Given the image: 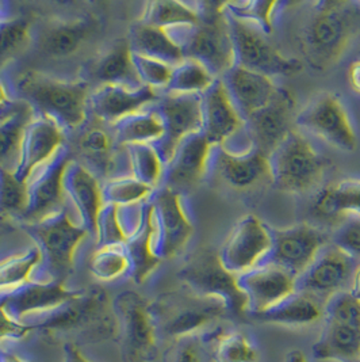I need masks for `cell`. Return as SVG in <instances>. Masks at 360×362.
I'll return each mask as SVG.
<instances>
[{
    "label": "cell",
    "instance_id": "obj_28",
    "mask_svg": "<svg viewBox=\"0 0 360 362\" xmlns=\"http://www.w3.org/2000/svg\"><path fill=\"white\" fill-rule=\"evenodd\" d=\"M88 84L99 86H119L129 90H140L145 84L141 82L133 63L128 40H119L114 45L97 54L87 66Z\"/></svg>",
    "mask_w": 360,
    "mask_h": 362
},
{
    "label": "cell",
    "instance_id": "obj_9",
    "mask_svg": "<svg viewBox=\"0 0 360 362\" xmlns=\"http://www.w3.org/2000/svg\"><path fill=\"white\" fill-rule=\"evenodd\" d=\"M181 196L180 192L167 186L159 187L150 196L152 243L155 255L160 261L178 255L194 232Z\"/></svg>",
    "mask_w": 360,
    "mask_h": 362
},
{
    "label": "cell",
    "instance_id": "obj_18",
    "mask_svg": "<svg viewBox=\"0 0 360 362\" xmlns=\"http://www.w3.org/2000/svg\"><path fill=\"white\" fill-rule=\"evenodd\" d=\"M72 149L64 143L26 178L28 202L22 223H30L61 208V182Z\"/></svg>",
    "mask_w": 360,
    "mask_h": 362
},
{
    "label": "cell",
    "instance_id": "obj_1",
    "mask_svg": "<svg viewBox=\"0 0 360 362\" xmlns=\"http://www.w3.org/2000/svg\"><path fill=\"white\" fill-rule=\"evenodd\" d=\"M296 38L305 63L311 69L318 72L330 69L360 38V1L309 3Z\"/></svg>",
    "mask_w": 360,
    "mask_h": 362
},
{
    "label": "cell",
    "instance_id": "obj_24",
    "mask_svg": "<svg viewBox=\"0 0 360 362\" xmlns=\"http://www.w3.org/2000/svg\"><path fill=\"white\" fill-rule=\"evenodd\" d=\"M212 151L213 146L203 133L186 137L165 165L163 186L181 193L205 181L209 177Z\"/></svg>",
    "mask_w": 360,
    "mask_h": 362
},
{
    "label": "cell",
    "instance_id": "obj_50",
    "mask_svg": "<svg viewBox=\"0 0 360 362\" xmlns=\"http://www.w3.org/2000/svg\"><path fill=\"white\" fill-rule=\"evenodd\" d=\"M165 362H202L197 346L193 338L175 341L174 346L167 351Z\"/></svg>",
    "mask_w": 360,
    "mask_h": 362
},
{
    "label": "cell",
    "instance_id": "obj_21",
    "mask_svg": "<svg viewBox=\"0 0 360 362\" xmlns=\"http://www.w3.org/2000/svg\"><path fill=\"white\" fill-rule=\"evenodd\" d=\"M79 291H69L61 282L32 281L11 292L0 295V303L6 311L19 322L29 323V319H44L63 307Z\"/></svg>",
    "mask_w": 360,
    "mask_h": 362
},
{
    "label": "cell",
    "instance_id": "obj_27",
    "mask_svg": "<svg viewBox=\"0 0 360 362\" xmlns=\"http://www.w3.org/2000/svg\"><path fill=\"white\" fill-rule=\"evenodd\" d=\"M221 79L244 119L270 105L280 88L272 78L240 66H233Z\"/></svg>",
    "mask_w": 360,
    "mask_h": 362
},
{
    "label": "cell",
    "instance_id": "obj_53",
    "mask_svg": "<svg viewBox=\"0 0 360 362\" xmlns=\"http://www.w3.org/2000/svg\"><path fill=\"white\" fill-rule=\"evenodd\" d=\"M0 362H34L30 360H26L20 356H18L16 353L11 351H0Z\"/></svg>",
    "mask_w": 360,
    "mask_h": 362
},
{
    "label": "cell",
    "instance_id": "obj_49",
    "mask_svg": "<svg viewBox=\"0 0 360 362\" xmlns=\"http://www.w3.org/2000/svg\"><path fill=\"white\" fill-rule=\"evenodd\" d=\"M35 329L33 323L19 322L14 316L6 311L0 303V346L7 342L20 341L29 337Z\"/></svg>",
    "mask_w": 360,
    "mask_h": 362
},
{
    "label": "cell",
    "instance_id": "obj_22",
    "mask_svg": "<svg viewBox=\"0 0 360 362\" xmlns=\"http://www.w3.org/2000/svg\"><path fill=\"white\" fill-rule=\"evenodd\" d=\"M203 131L213 147H227L246 132V119L230 97L222 79L202 94Z\"/></svg>",
    "mask_w": 360,
    "mask_h": 362
},
{
    "label": "cell",
    "instance_id": "obj_42",
    "mask_svg": "<svg viewBox=\"0 0 360 362\" xmlns=\"http://www.w3.org/2000/svg\"><path fill=\"white\" fill-rule=\"evenodd\" d=\"M92 274L103 282L118 280L131 274V264L126 247L121 245L99 248L91 262Z\"/></svg>",
    "mask_w": 360,
    "mask_h": 362
},
{
    "label": "cell",
    "instance_id": "obj_35",
    "mask_svg": "<svg viewBox=\"0 0 360 362\" xmlns=\"http://www.w3.org/2000/svg\"><path fill=\"white\" fill-rule=\"evenodd\" d=\"M210 362H258L256 346L244 332L217 329L206 334Z\"/></svg>",
    "mask_w": 360,
    "mask_h": 362
},
{
    "label": "cell",
    "instance_id": "obj_33",
    "mask_svg": "<svg viewBox=\"0 0 360 362\" xmlns=\"http://www.w3.org/2000/svg\"><path fill=\"white\" fill-rule=\"evenodd\" d=\"M321 218L342 220L345 214H360V180H343L323 186L313 202Z\"/></svg>",
    "mask_w": 360,
    "mask_h": 362
},
{
    "label": "cell",
    "instance_id": "obj_17",
    "mask_svg": "<svg viewBox=\"0 0 360 362\" xmlns=\"http://www.w3.org/2000/svg\"><path fill=\"white\" fill-rule=\"evenodd\" d=\"M61 208L68 218L88 236H97V220L102 208L99 181L78 160H69L61 182Z\"/></svg>",
    "mask_w": 360,
    "mask_h": 362
},
{
    "label": "cell",
    "instance_id": "obj_4",
    "mask_svg": "<svg viewBox=\"0 0 360 362\" xmlns=\"http://www.w3.org/2000/svg\"><path fill=\"white\" fill-rule=\"evenodd\" d=\"M179 47L184 59L197 60L221 79L236 66V54L222 3H202L200 21L194 26L165 30Z\"/></svg>",
    "mask_w": 360,
    "mask_h": 362
},
{
    "label": "cell",
    "instance_id": "obj_8",
    "mask_svg": "<svg viewBox=\"0 0 360 362\" xmlns=\"http://www.w3.org/2000/svg\"><path fill=\"white\" fill-rule=\"evenodd\" d=\"M124 362H152L159 353V331L150 303L126 291L113 300Z\"/></svg>",
    "mask_w": 360,
    "mask_h": 362
},
{
    "label": "cell",
    "instance_id": "obj_7",
    "mask_svg": "<svg viewBox=\"0 0 360 362\" xmlns=\"http://www.w3.org/2000/svg\"><path fill=\"white\" fill-rule=\"evenodd\" d=\"M23 228L34 240L41 252V264L47 282H66L75 254L83 238L88 233L76 227L63 208L30 223H23Z\"/></svg>",
    "mask_w": 360,
    "mask_h": 362
},
{
    "label": "cell",
    "instance_id": "obj_16",
    "mask_svg": "<svg viewBox=\"0 0 360 362\" xmlns=\"http://www.w3.org/2000/svg\"><path fill=\"white\" fill-rule=\"evenodd\" d=\"M152 106L163 119V140L155 147L167 165L186 137L203 131L202 95L162 93Z\"/></svg>",
    "mask_w": 360,
    "mask_h": 362
},
{
    "label": "cell",
    "instance_id": "obj_12",
    "mask_svg": "<svg viewBox=\"0 0 360 362\" xmlns=\"http://www.w3.org/2000/svg\"><path fill=\"white\" fill-rule=\"evenodd\" d=\"M228 17V16H227ZM236 54V66L274 76H295L304 69V62L286 57L270 41V35L253 25L228 17Z\"/></svg>",
    "mask_w": 360,
    "mask_h": 362
},
{
    "label": "cell",
    "instance_id": "obj_55",
    "mask_svg": "<svg viewBox=\"0 0 360 362\" xmlns=\"http://www.w3.org/2000/svg\"><path fill=\"white\" fill-rule=\"evenodd\" d=\"M3 220H4V217L0 214V224H1V221H3Z\"/></svg>",
    "mask_w": 360,
    "mask_h": 362
},
{
    "label": "cell",
    "instance_id": "obj_38",
    "mask_svg": "<svg viewBox=\"0 0 360 362\" xmlns=\"http://www.w3.org/2000/svg\"><path fill=\"white\" fill-rule=\"evenodd\" d=\"M125 147L129 155L131 177L152 190L162 187L165 163L156 147L152 144H128Z\"/></svg>",
    "mask_w": 360,
    "mask_h": 362
},
{
    "label": "cell",
    "instance_id": "obj_6",
    "mask_svg": "<svg viewBox=\"0 0 360 362\" xmlns=\"http://www.w3.org/2000/svg\"><path fill=\"white\" fill-rule=\"evenodd\" d=\"M272 185L287 194H305L324 181L327 160L311 140L295 128L268 158Z\"/></svg>",
    "mask_w": 360,
    "mask_h": 362
},
{
    "label": "cell",
    "instance_id": "obj_34",
    "mask_svg": "<svg viewBox=\"0 0 360 362\" xmlns=\"http://www.w3.org/2000/svg\"><path fill=\"white\" fill-rule=\"evenodd\" d=\"M324 307L313 297L294 292L277 305L256 315H252L258 322L275 323L284 326H305L323 317Z\"/></svg>",
    "mask_w": 360,
    "mask_h": 362
},
{
    "label": "cell",
    "instance_id": "obj_41",
    "mask_svg": "<svg viewBox=\"0 0 360 362\" xmlns=\"http://www.w3.org/2000/svg\"><path fill=\"white\" fill-rule=\"evenodd\" d=\"M33 110L26 105L18 115L0 124V167L14 171L22 136L26 125L33 118Z\"/></svg>",
    "mask_w": 360,
    "mask_h": 362
},
{
    "label": "cell",
    "instance_id": "obj_48",
    "mask_svg": "<svg viewBox=\"0 0 360 362\" xmlns=\"http://www.w3.org/2000/svg\"><path fill=\"white\" fill-rule=\"evenodd\" d=\"M131 57L141 82L156 90L159 94L164 93L171 81L174 66H168L159 60L134 54V53H131Z\"/></svg>",
    "mask_w": 360,
    "mask_h": 362
},
{
    "label": "cell",
    "instance_id": "obj_5",
    "mask_svg": "<svg viewBox=\"0 0 360 362\" xmlns=\"http://www.w3.org/2000/svg\"><path fill=\"white\" fill-rule=\"evenodd\" d=\"M150 311L159 335L174 341L193 338L228 315L222 301L197 295L186 286L162 295L150 304Z\"/></svg>",
    "mask_w": 360,
    "mask_h": 362
},
{
    "label": "cell",
    "instance_id": "obj_40",
    "mask_svg": "<svg viewBox=\"0 0 360 362\" xmlns=\"http://www.w3.org/2000/svg\"><path fill=\"white\" fill-rule=\"evenodd\" d=\"M279 1H224L222 8L228 17L241 21L248 25L259 28L262 32L271 35L274 32V19L278 13Z\"/></svg>",
    "mask_w": 360,
    "mask_h": 362
},
{
    "label": "cell",
    "instance_id": "obj_54",
    "mask_svg": "<svg viewBox=\"0 0 360 362\" xmlns=\"http://www.w3.org/2000/svg\"><path fill=\"white\" fill-rule=\"evenodd\" d=\"M284 362H308V360L301 350H292L287 353Z\"/></svg>",
    "mask_w": 360,
    "mask_h": 362
},
{
    "label": "cell",
    "instance_id": "obj_45",
    "mask_svg": "<svg viewBox=\"0 0 360 362\" xmlns=\"http://www.w3.org/2000/svg\"><path fill=\"white\" fill-rule=\"evenodd\" d=\"M30 37V26L26 21L13 18L0 21V69L20 53Z\"/></svg>",
    "mask_w": 360,
    "mask_h": 362
},
{
    "label": "cell",
    "instance_id": "obj_10",
    "mask_svg": "<svg viewBox=\"0 0 360 362\" xmlns=\"http://www.w3.org/2000/svg\"><path fill=\"white\" fill-rule=\"evenodd\" d=\"M179 279L194 293L222 301L229 316H246V295L237 285V276L227 272L220 262L218 252L205 250L194 255L180 269Z\"/></svg>",
    "mask_w": 360,
    "mask_h": 362
},
{
    "label": "cell",
    "instance_id": "obj_44",
    "mask_svg": "<svg viewBox=\"0 0 360 362\" xmlns=\"http://www.w3.org/2000/svg\"><path fill=\"white\" fill-rule=\"evenodd\" d=\"M104 185V187H100L102 204H109L115 206L144 201L150 197L155 192L144 183L134 180L131 175L107 181Z\"/></svg>",
    "mask_w": 360,
    "mask_h": 362
},
{
    "label": "cell",
    "instance_id": "obj_3",
    "mask_svg": "<svg viewBox=\"0 0 360 362\" xmlns=\"http://www.w3.org/2000/svg\"><path fill=\"white\" fill-rule=\"evenodd\" d=\"M29 105L34 115L53 121L63 132L75 133L88 117L90 84L84 79H61L37 71L18 75L8 90Z\"/></svg>",
    "mask_w": 360,
    "mask_h": 362
},
{
    "label": "cell",
    "instance_id": "obj_25",
    "mask_svg": "<svg viewBox=\"0 0 360 362\" xmlns=\"http://www.w3.org/2000/svg\"><path fill=\"white\" fill-rule=\"evenodd\" d=\"M64 139L66 133L53 121L34 115L22 136L17 165L13 171L16 178L19 181H26L37 165L48 160L66 143Z\"/></svg>",
    "mask_w": 360,
    "mask_h": 362
},
{
    "label": "cell",
    "instance_id": "obj_14",
    "mask_svg": "<svg viewBox=\"0 0 360 362\" xmlns=\"http://www.w3.org/2000/svg\"><path fill=\"white\" fill-rule=\"evenodd\" d=\"M272 247L260 264H274L290 273L295 280L313 264L330 242L327 233L309 223L272 230Z\"/></svg>",
    "mask_w": 360,
    "mask_h": 362
},
{
    "label": "cell",
    "instance_id": "obj_43",
    "mask_svg": "<svg viewBox=\"0 0 360 362\" xmlns=\"http://www.w3.org/2000/svg\"><path fill=\"white\" fill-rule=\"evenodd\" d=\"M28 193L25 182L19 181L13 171L0 167V214L13 218H23Z\"/></svg>",
    "mask_w": 360,
    "mask_h": 362
},
{
    "label": "cell",
    "instance_id": "obj_20",
    "mask_svg": "<svg viewBox=\"0 0 360 362\" xmlns=\"http://www.w3.org/2000/svg\"><path fill=\"white\" fill-rule=\"evenodd\" d=\"M210 174L237 192L272 185L270 159L253 148L246 152H233L224 147H213L209 175Z\"/></svg>",
    "mask_w": 360,
    "mask_h": 362
},
{
    "label": "cell",
    "instance_id": "obj_13",
    "mask_svg": "<svg viewBox=\"0 0 360 362\" xmlns=\"http://www.w3.org/2000/svg\"><path fill=\"white\" fill-rule=\"evenodd\" d=\"M359 262L330 242L295 280V292L305 293L323 307L333 296L351 289Z\"/></svg>",
    "mask_w": 360,
    "mask_h": 362
},
{
    "label": "cell",
    "instance_id": "obj_11",
    "mask_svg": "<svg viewBox=\"0 0 360 362\" xmlns=\"http://www.w3.org/2000/svg\"><path fill=\"white\" fill-rule=\"evenodd\" d=\"M295 128L345 152H354L358 147V134L349 113L335 93H320L311 99L295 115Z\"/></svg>",
    "mask_w": 360,
    "mask_h": 362
},
{
    "label": "cell",
    "instance_id": "obj_30",
    "mask_svg": "<svg viewBox=\"0 0 360 362\" xmlns=\"http://www.w3.org/2000/svg\"><path fill=\"white\" fill-rule=\"evenodd\" d=\"M318 361L359 362L360 327L324 320L318 341L311 347Z\"/></svg>",
    "mask_w": 360,
    "mask_h": 362
},
{
    "label": "cell",
    "instance_id": "obj_36",
    "mask_svg": "<svg viewBox=\"0 0 360 362\" xmlns=\"http://www.w3.org/2000/svg\"><path fill=\"white\" fill-rule=\"evenodd\" d=\"M202 3L184 1H150L148 3L141 22L160 29L178 26H194L200 21Z\"/></svg>",
    "mask_w": 360,
    "mask_h": 362
},
{
    "label": "cell",
    "instance_id": "obj_23",
    "mask_svg": "<svg viewBox=\"0 0 360 362\" xmlns=\"http://www.w3.org/2000/svg\"><path fill=\"white\" fill-rule=\"evenodd\" d=\"M237 285L246 295V315L267 311L295 292V277L274 264H259L237 276Z\"/></svg>",
    "mask_w": 360,
    "mask_h": 362
},
{
    "label": "cell",
    "instance_id": "obj_32",
    "mask_svg": "<svg viewBox=\"0 0 360 362\" xmlns=\"http://www.w3.org/2000/svg\"><path fill=\"white\" fill-rule=\"evenodd\" d=\"M115 140L121 146L152 144L157 146L164 137V124L152 105L110 124Z\"/></svg>",
    "mask_w": 360,
    "mask_h": 362
},
{
    "label": "cell",
    "instance_id": "obj_39",
    "mask_svg": "<svg viewBox=\"0 0 360 362\" xmlns=\"http://www.w3.org/2000/svg\"><path fill=\"white\" fill-rule=\"evenodd\" d=\"M217 79L218 78L197 60L184 59L180 64L174 66L171 81L164 93L202 95Z\"/></svg>",
    "mask_w": 360,
    "mask_h": 362
},
{
    "label": "cell",
    "instance_id": "obj_56",
    "mask_svg": "<svg viewBox=\"0 0 360 362\" xmlns=\"http://www.w3.org/2000/svg\"><path fill=\"white\" fill-rule=\"evenodd\" d=\"M1 233H3V230H1V227H0V236H1Z\"/></svg>",
    "mask_w": 360,
    "mask_h": 362
},
{
    "label": "cell",
    "instance_id": "obj_57",
    "mask_svg": "<svg viewBox=\"0 0 360 362\" xmlns=\"http://www.w3.org/2000/svg\"><path fill=\"white\" fill-rule=\"evenodd\" d=\"M359 362H360V360H359Z\"/></svg>",
    "mask_w": 360,
    "mask_h": 362
},
{
    "label": "cell",
    "instance_id": "obj_47",
    "mask_svg": "<svg viewBox=\"0 0 360 362\" xmlns=\"http://www.w3.org/2000/svg\"><path fill=\"white\" fill-rule=\"evenodd\" d=\"M330 243L360 264V214H345L330 235Z\"/></svg>",
    "mask_w": 360,
    "mask_h": 362
},
{
    "label": "cell",
    "instance_id": "obj_15",
    "mask_svg": "<svg viewBox=\"0 0 360 362\" xmlns=\"http://www.w3.org/2000/svg\"><path fill=\"white\" fill-rule=\"evenodd\" d=\"M272 247V230L253 214L243 217L218 251L220 262L234 276L262 264Z\"/></svg>",
    "mask_w": 360,
    "mask_h": 362
},
{
    "label": "cell",
    "instance_id": "obj_37",
    "mask_svg": "<svg viewBox=\"0 0 360 362\" xmlns=\"http://www.w3.org/2000/svg\"><path fill=\"white\" fill-rule=\"evenodd\" d=\"M40 264L41 252L35 245L0 259V295L34 281Z\"/></svg>",
    "mask_w": 360,
    "mask_h": 362
},
{
    "label": "cell",
    "instance_id": "obj_19",
    "mask_svg": "<svg viewBox=\"0 0 360 362\" xmlns=\"http://www.w3.org/2000/svg\"><path fill=\"white\" fill-rule=\"evenodd\" d=\"M295 105L293 93L280 87L270 105L246 118V133L251 147L270 158L295 129Z\"/></svg>",
    "mask_w": 360,
    "mask_h": 362
},
{
    "label": "cell",
    "instance_id": "obj_51",
    "mask_svg": "<svg viewBox=\"0 0 360 362\" xmlns=\"http://www.w3.org/2000/svg\"><path fill=\"white\" fill-rule=\"evenodd\" d=\"M64 349V357L63 362H92L90 361L84 354H83L80 347L73 344H66L63 346Z\"/></svg>",
    "mask_w": 360,
    "mask_h": 362
},
{
    "label": "cell",
    "instance_id": "obj_46",
    "mask_svg": "<svg viewBox=\"0 0 360 362\" xmlns=\"http://www.w3.org/2000/svg\"><path fill=\"white\" fill-rule=\"evenodd\" d=\"M324 320L360 327V300L349 291L332 297L324 305Z\"/></svg>",
    "mask_w": 360,
    "mask_h": 362
},
{
    "label": "cell",
    "instance_id": "obj_29",
    "mask_svg": "<svg viewBox=\"0 0 360 362\" xmlns=\"http://www.w3.org/2000/svg\"><path fill=\"white\" fill-rule=\"evenodd\" d=\"M94 32V23L85 18L53 22L37 35V47L50 59L63 60L76 54Z\"/></svg>",
    "mask_w": 360,
    "mask_h": 362
},
{
    "label": "cell",
    "instance_id": "obj_26",
    "mask_svg": "<svg viewBox=\"0 0 360 362\" xmlns=\"http://www.w3.org/2000/svg\"><path fill=\"white\" fill-rule=\"evenodd\" d=\"M160 94L149 86L129 90L119 86H99L90 93L88 115L106 124H114L126 115L155 103Z\"/></svg>",
    "mask_w": 360,
    "mask_h": 362
},
{
    "label": "cell",
    "instance_id": "obj_52",
    "mask_svg": "<svg viewBox=\"0 0 360 362\" xmlns=\"http://www.w3.org/2000/svg\"><path fill=\"white\" fill-rule=\"evenodd\" d=\"M348 81L352 90L360 94V59L352 62L348 68Z\"/></svg>",
    "mask_w": 360,
    "mask_h": 362
},
{
    "label": "cell",
    "instance_id": "obj_31",
    "mask_svg": "<svg viewBox=\"0 0 360 362\" xmlns=\"http://www.w3.org/2000/svg\"><path fill=\"white\" fill-rule=\"evenodd\" d=\"M128 42L131 53L159 60L168 66H178L184 60L183 52L164 29L141 21L131 28Z\"/></svg>",
    "mask_w": 360,
    "mask_h": 362
},
{
    "label": "cell",
    "instance_id": "obj_2",
    "mask_svg": "<svg viewBox=\"0 0 360 362\" xmlns=\"http://www.w3.org/2000/svg\"><path fill=\"white\" fill-rule=\"evenodd\" d=\"M33 325L44 338L63 346L97 345L118 335L113 301L102 289L79 291L63 307Z\"/></svg>",
    "mask_w": 360,
    "mask_h": 362
}]
</instances>
